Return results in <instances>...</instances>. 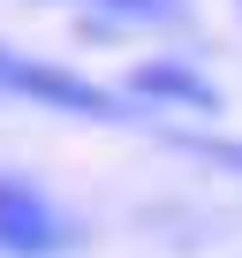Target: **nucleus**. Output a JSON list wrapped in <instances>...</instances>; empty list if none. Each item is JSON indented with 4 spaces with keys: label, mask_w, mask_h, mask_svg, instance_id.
<instances>
[{
    "label": "nucleus",
    "mask_w": 242,
    "mask_h": 258,
    "mask_svg": "<svg viewBox=\"0 0 242 258\" xmlns=\"http://www.w3.org/2000/svg\"><path fill=\"white\" fill-rule=\"evenodd\" d=\"M0 69H8V53H0Z\"/></svg>",
    "instance_id": "5"
},
{
    "label": "nucleus",
    "mask_w": 242,
    "mask_h": 258,
    "mask_svg": "<svg viewBox=\"0 0 242 258\" xmlns=\"http://www.w3.org/2000/svg\"><path fill=\"white\" fill-rule=\"evenodd\" d=\"M53 243H61V220H53V205H46L31 182L0 175V250H16V258H46Z\"/></svg>",
    "instance_id": "1"
},
{
    "label": "nucleus",
    "mask_w": 242,
    "mask_h": 258,
    "mask_svg": "<svg viewBox=\"0 0 242 258\" xmlns=\"http://www.w3.org/2000/svg\"><path fill=\"white\" fill-rule=\"evenodd\" d=\"M144 99H182V106H219V91L204 84V76H189L182 61H144L137 76H129Z\"/></svg>",
    "instance_id": "3"
},
{
    "label": "nucleus",
    "mask_w": 242,
    "mask_h": 258,
    "mask_svg": "<svg viewBox=\"0 0 242 258\" xmlns=\"http://www.w3.org/2000/svg\"><path fill=\"white\" fill-rule=\"evenodd\" d=\"M98 8L137 16V23H174V16H182V0H98Z\"/></svg>",
    "instance_id": "4"
},
{
    "label": "nucleus",
    "mask_w": 242,
    "mask_h": 258,
    "mask_svg": "<svg viewBox=\"0 0 242 258\" xmlns=\"http://www.w3.org/2000/svg\"><path fill=\"white\" fill-rule=\"evenodd\" d=\"M0 91H23V99H46V106H68V114H121L113 91L76 84L61 69H38V61H16V53H8V69H0Z\"/></svg>",
    "instance_id": "2"
}]
</instances>
